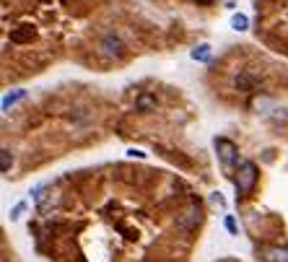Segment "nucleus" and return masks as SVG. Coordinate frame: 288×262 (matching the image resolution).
Segmentation results:
<instances>
[{
    "instance_id": "nucleus-1",
    "label": "nucleus",
    "mask_w": 288,
    "mask_h": 262,
    "mask_svg": "<svg viewBox=\"0 0 288 262\" xmlns=\"http://www.w3.org/2000/svg\"><path fill=\"white\" fill-rule=\"evenodd\" d=\"M200 215H202V213H200L197 203H190V205L177 215V226H179V229H184V231H192V229L200 224Z\"/></svg>"
},
{
    "instance_id": "nucleus-2",
    "label": "nucleus",
    "mask_w": 288,
    "mask_h": 262,
    "mask_svg": "<svg viewBox=\"0 0 288 262\" xmlns=\"http://www.w3.org/2000/svg\"><path fill=\"white\" fill-rule=\"evenodd\" d=\"M255 179H257V169H255V164H252V161H244V164H241V169H239L236 190H239V192H246V190H252Z\"/></svg>"
},
{
    "instance_id": "nucleus-3",
    "label": "nucleus",
    "mask_w": 288,
    "mask_h": 262,
    "mask_svg": "<svg viewBox=\"0 0 288 262\" xmlns=\"http://www.w3.org/2000/svg\"><path fill=\"white\" fill-rule=\"evenodd\" d=\"M216 148H218V156H221L223 169L231 171V166H234V161H236V146H234L231 140H226V138H218V140H216Z\"/></svg>"
},
{
    "instance_id": "nucleus-4",
    "label": "nucleus",
    "mask_w": 288,
    "mask_h": 262,
    "mask_svg": "<svg viewBox=\"0 0 288 262\" xmlns=\"http://www.w3.org/2000/svg\"><path fill=\"white\" fill-rule=\"evenodd\" d=\"M101 52L107 57H122V52H125V45H122L119 36H104L101 39Z\"/></svg>"
},
{
    "instance_id": "nucleus-5",
    "label": "nucleus",
    "mask_w": 288,
    "mask_h": 262,
    "mask_svg": "<svg viewBox=\"0 0 288 262\" xmlns=\"http://www.w3.org/2000/svg\"><path fill=\"white\" fill-rule=\"evenodd\" d=\"M265 259L268 262H288V247H268Z\"/></svg>"
},
{
    "instance_id": "nucleus-6",
    "label": "nucleus",
    "mask_w": 288,
    "mask_h": 262,
    "mask_svg": "<svg viewBox=\"0 0 288 262\" xmlns=\"http://www.w3.org/2000/svg\"><path fill=\"white\" fill-rule=\"evenodd\" d=\"M190 55H192V60H197V63H208L211 55H213V50H211V45H205V42H202V45H197Z\"/></svg>"
},
{
    "instance_id": "nucleus-7",
    "label": "nucleus",
    "mask_w": 288,
    "mask_h": 262,
    "mask_svg": "<svg viewBox=\"0 0 288 262\" xmlns=\"http://www.w3.org/2000/svg\"><path fill=\"white\" fill-rule=\"evenodd\" d=\"M236 86H239L241 91H257V86H260V83H257L250 73H241V75L236 78Z\"/></svg>"
},
{
    "instance_id": "nucleus-8",
    "label": "nucleus",
    "mask_w": 288,
    "mask_h": 262,
    "mask_svg": "<svg viewBox=\"0 0 288 262\" xmlns=\"http://www.w3.org/2000/svg\"><path fill=\"white\" fill-rule=\"evenodd\" d=\"M135 107H138L140 112H153V109H156V96H151V94H140V96L135 99Z\"/></svg>"
},
{
    "instance_id": "nucleus-9",
    "label": "nucleus",
    "mask_w": 288,
    "mask_h": 262,
    "mask_svg": "<svg viewBox=\"0 0 288 262\" xmlns=\"http://www.w3.org/2000/svg\"><path fill=\"white\" fill-rule=\"evenodd\" d=\"M24 96H26L24 89H18V91H13V94H6V96H3V112H8V109H11L16 102H21Z\"/></svg>"
},
{
    "instance_id": "nucleus-10",
    "label": "nucleus",
    "mask_w": 288,
    "mask_h": 262,
    "mask_svg": "<svg viewBox=\"0 0 288 262\" xmlns=\"http://www.w3.org/2000/svg\"><path fill=\"white\" fill-rule=\"evenodd\" d=\"M31 36H34V31H31V29H26V26L11 34V39H13V42H18V45H24V42H31Z\"/></svg>"
},
{
    "instance_id": "nucleus-11",
    "label": "nucleus",
    "mask_w": 288,
    "mask_h": 262,
    "mask_svg": "<svg viewBox=\"0 0 288 262\" xmlns=\"http://www.w3.org/2000/svg\"><path fill=\"white\" fill-rule=\"evenodd\" d=\"M0 161H3V164H0V166H3V174H8L11 166H13V153H11V148H3V151H0Z\"/></svg>"
},
{
    "instance_id": "nucleus-12",
    "label": "nucleus",
    "mask_w": 288,
    "mask_h": 262,
    "mask_svg": "<svg viewBox=\"0 0 288 262\" xmlns=\"http://www.w3.org/2000/svg\"><path fill=\"white\" fill-rule=\"evenodd\" d=\"M231 26H234L236 31H244L246 26H250V18H246L244 13H234V16H231Z\"/></svg>"
},
{
    "instance_id": "nucleus-13",
    "label": "nucleus",
    "mask_w": 288,
    "mask_h": 262,
    "mask_svg": "<svg viewBox=\"0 0 288 262\" xmlns=\"http://www.w3.org/2000/svg\"><path fill=\"white\" fill-rule=\"evenodd\" d=\"M226 229H229V234H236V221L231 215H226Z\"/></svg>"
},
{
    "instance_id": "nucleus-14",
    "label": "nucleus",
    "mask_w": 288,
    "mask_h": 262,
    "mask_svg": "<svg viewBox=\"0 0 288 262\" xmlns=\"http://www.w3.org/2000/svg\"><path fill=\"white\" fill-rule=\"evenodd\" d=\"M24 208H26V203H18V205L13 208V213H11V218H13V221H16V218H18V215L24 213Z\"/></svg>"
},
{
    "instance_id": "nucleus-15",
    "label": "nucleus",
    "mask_w": 288,
    "mask_h": 262,
    "mask_svg": "<svg viewBox=\"0 0 288 262\" xmlns=\"http://www.w3.org/2000/svg\"><path fill=\"white\" fill-rule=\"evenodd\" d=\"M128 153H130V156H138V158H146V153H143V151H128Z\"/></svg>"
},
{
    "instance_id": "nucleus-16",
    "label": "nucleus",
    "mask_w": 288,
    "mask_h": 262,
    "mask_svg": "<svg viewBox=\"0 0 288 262\" xmlns=\"http://www.w3.org/2000/svg\"><path fill=\"white\" fill-rule=\"evenodd\" d=\"M197 3H202V6H205V3H213V0H197Z\"/></svg>"
}]
</instances>
